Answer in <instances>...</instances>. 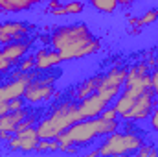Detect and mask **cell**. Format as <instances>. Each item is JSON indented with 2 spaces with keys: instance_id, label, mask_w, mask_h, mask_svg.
<instances>
[{
  "instance_id": "6da1fadb",
  "label": "cell",
  "mask_w": 158,
  "mask_h": 157,
  "mask_svg": "<svg viewBox=\"0 0 158 157\" xmlns=\"http://www.w3.org/2000/svg\"><path fill=\"white\" fill-rule=\"evenodd\" d=\"M116 129H118V120H107L103 117L83 118L72 124L66 131H63L57 137V141H59V146H66V144L79 146V144H88L96 137L109 135Z\"/></svg>"
},
{
  "instance_id": "7a4b0ae2",
  "label": "cell",
  "mask_w": 158,
  "mask_h": 157,
  "mask_svg": "<svg viewBox=\"0 0 158 157\" xmlns=\"http://www.w3.org/2000/svg\"><path fill=\"white\" fill-rule=\"evenodd\" d=\"M83 120L79 115V107L74 102H61L52 109V113L42 118L37 124V135L39 139H57L63 131H66L72 124Z\"/></svg>"
},
{
  "instance_id": "3957f363",
  "label": "cell",
  "mask_w": 158,
  "mask_h": 157,
  "mask_svg": "<svg viewBox=\"0 0 158 157\" xmlns=\"http://www.w3.org/2000/svg\"><path fill=\"white\" fill-rule=\"evenodd\" d=\"M143 144L142 137L132 133V131H125V133H118L112 131L107 135L105 142L101 144V148L98 150V154L101 155H123V154H132L138 152L140 146Z\"/></svg>"
},
{
  "instance_id": "277c9868",
  "label": "cell",
  "mask_w": 158,
  "mask_h": 157,
  "mask_svg": "<svg viewBox=\"0 0 158 157\" xmlns=\"http://www.w3.org/2000/svg\"><path fill=\"white\" fill-rule=\"evenodd\" d=\"M90 30L86 24L83 22H74V24H68V26H61L57 28L52 37H50V43H52V48H55L57 52L63 50V48H68L72 46L74 43H79L81 39H86L90 37Z\"/></svg>"
},
{
  "instance_id": "5b68a950",
  "label": "cell",
  "mask_w": 158,
  "mask_h": 157,
  "mask_svg": "<svg viewBox=\"0 0 158 157\" xmlns=\"http://www.w3.org/2000/svg\"><path fill=\"white\" fill-rule=\"evenodd\" d=\"M125 78H127V70H125V69H112V70H109L105 76H101L96 92H98L103 100H107V102L110 104V102L119 94V89H121V85L125 83Z\"/></svg>"
},
{
  "instance_id": "8992f818",
  "label": "cell",
  "mask_w": 158,
  "mask_h": 157,
  "mask_svg": "<svg viewBox=\"0 0 158 157\" xmlns=\"http://www.w3.org/2000/svg\"><path fill=\"white\" fill-rule=\"evenodd\" d=\"M53 85H55V76H46V78H33L26 91H24V100L30 104H39L46 102L53 96Z\"/></svg>"
},
{
  "instance_id": "52a82bcc",
  "label": "cell",
  "mask_w": 158,
  "mask_h": 157,
  "mask_svg": "<svg viewBox=\"0 0 158 157\" xmlns=\"http://www.w3.org/2000/svg\"><path fill=\"white\" fill-rule=\"evenodd\" d=\"M98 50H99V39L90 35L86 39H81L79 43H74L68 48L59 50V54H61L63 61H70V59H79V57H86L90 54H96Z\"/></svg>"
},
{
  "instance_id": "ba28073f",
  "label": "cell",
  "mask_w": 158,
  "mask_h": 157,
  "mask_svg": "<svg viewBox=\"0 0 158 157\" xmlns=\"http://www.w3.org/2000/svg\"><path fill=\"white\" fill-rule=\"evenodd\" d=\"M155 98H156V94H155L153 89L142 92L136 98V102L132 104V107L127 111L123 120H143V118H147L155 109Z\"/></svg>"
},
{
  "instance_id": "9c48e42d",
  "label": "cell",
  "mask_w": 158,
  "mask_h": 157,
  "mask_svg": "<svg viewBox=\"0 0 158 157\" xmlns=\"http://www.w3.org/2000/svg\"><path fill=\"white\" fill-rule=\"evenodd\" d=\"M39 135H37V128L35 126H30L26 129H20L15 133V137H11L7 142L13 150H22V152H31V150H37V144H39Z\"/></svg>"
},
{
  "instance_id": "30bf717a",
  "label": "cell",
  "mask_w": 158,
  "mask_h": 157,
  "mask_svg": "<svg viewBox=\"0 0 158 157\" xmlns=\"http://www.w3.org/2000/svg\"><path fill=\"white\" fill-rule=\"evenodd\" d=\"M107 105H109L107 100H103L98 92H92V94L85 96V98L79 102L77 107H79L81 118H94V117H99Z\"/></svg>"
},
{
  "instance_id": "8fae6325",
  "label": "cell",
  "mask_w": 158,
  "mask_h": 157,
  "mask_svg": "<svg viewBox=\"0 0 158 157\" xmlns=\"http://www.w3.org/2000/svg\"><path fill=\"white\" fill-rule=\"evenodd\" d=\"M26 35H28V24L26 22H17V20L0 22V43L2 44L20 41Z\"/></svg>"
},
{
  "instance_id": "7c38bea8",
  "label": "cell",
  "mask_w": 158,
  "mask_h": 157,
  "mask_svg": "<svg viewBox=\"0 0 158 157\" xmlns=\"http://www.w3.org/2000/svg\"><path fill=\"white\" fill-rule=\"evenodd\" d=\"M63 59H61V54L55 50V48H40L35 56V67L39 70H48V69H53L55 65H59Z\"/></svg>"
},
{
  "instance_id": "4fadbf2b",
  "label": "cell",
  "mask_w": 158,
  "mask_h": 157,
  "mask_svg": "<svg viewBox=\"0 0 158 157\" xmlns=\"http://www.w3.org/2000/svg\"><path fill=\"white\" fill-rule=\"evenodd\" d=\"M30 115L28 109H17V111H7L6 115L0 117V131H7V133H15L19 124L24 120V118Z\"/></svg>"
},
{
  "instance_id": "5bb4252c",
  "label": "cell",
  "mask_w": 158,
  "mask_h": 157,
  "mask_svg": "<svg viewBox=\"0 0 158 157\" xmlns=\"http://www.w3.org/2000/svg\"><path fill=\"white\" fill-rule=\"evenodd\" d=\"M28 48H30V43L28 41H13V43L4 44V48L0 52H2V57L4 59H7L11 63H17V61H20L26 56Z\"/></svg>"
},
{
  "instance_id": "9a60e30c",
  "label": "cell",
  "mask_w": 158,
  "mask_h": 157,
  "mask_svg": "<svg viewBox=\"0 0 158 157\" xmlns=\"http://www.w3.org/2000/svg\"><path fill=\"white\" fill-rule=\"evenodd\" d=\"M42 0H0V9H6V11H26L30 9L33 4H39Z\"/></svg>"
},
{
  "instance_id": "2e32d148",
  "label": "cell",
  "mask_w": 158,
  "mask_h": 157,
  "mask_svg": "<svg viewBox=\"0 0 158 157\" xmlns=\"http://www.w3.org/2000/svg\"><path fill=\"white\" fill-rule=\"evenodd\" d=\"M99 79H101V76H94V78L85 79L83 83H79V85H77V89H76L74 96H76L77 100H83L85 96H88V94L96 92V91H98V83H99Z\"/></svg>"
},
{
  "instance_id": "e0dca14e",
  "label": "cell",
  "mask_w": 158,
  "mask_h": 157,
  "mask_svg": "<svg viewBox=\"0 0 158 157\" xmlns=\"http://www.w3.org/2000/svg\"><path fill=\"white\" fill-rule=\"evenodd\" d=\"M83 2H70V4H64L57 9L52 11V15H76V13H81L83 11Z\"/></svg>"
},
{
  "instance_id": "ac0fdd59",
  "label": "cell",
  "mask_w": 158,
  "mask_h": 157,
  "mask_svg": "<svg viewBox=\"0 0 158 157\" xmlns=\"http://www.w3.org/2000/svg\"><path fill=\"white\" fill-rule=\"evenodd\" d=\"M101 13H114L118 7V0H88Z\"/></svg>"
},
{
  "instance_id": "d6986e66",
  "label": "cell",
  "mask_w": 158,
  "mask_h": 157,
  "mask_svg": "<svg viewBox=\"0 0 158 157\" xmlns=\"http://www.w3.org/2000/svg\"><path fill=\"white\" fill-rule=\"evenodd\" d=\"M33 69H35V57L33 56H30V57H26V59H22L19 63V70L20 72H31Z\"/></svg>"
},
{
  "instance_id": "ffe728a7",
  "label": "cell",
  "mask_w": 158,
  "mask_h": 157,
  "mask_svg": "<svg viewBox=\"0 0 158 157\" xmlns=\"http://www.w3.org/2000/svg\"><path fill=\"white\" fill-rule=\"evenodd\" d=\"M99 117L107 118V120H116V118H118L119 115H118V111H116V109H114V107H109V105H107V107H105V109H103V113H101V115H99Z\"/></svg>"
},
{
  "instance_id": "44dd1931",
  "label": "cell",
  "mask_w": 158,
  "mask_h": 157,
  "mask_svg": "<svg viewBox=\"0 0 158 157\" xmlns=\"http://www.w3.org/2000/svg\"><path fill=\"white\" fill-rule=\"evenodd\" d=\"M7 104H9V111H17V109H22V107H24V98H22V96H20V98H13V100H9Z\"/></svg>"
},
{
  "instance_id": "7402d4cb",
  "label": "cell",
  "mask_w": 158,
  "mask_h": 157,
  "mask_svg": "<svg viewBox=\"0 0 158 157\" xmlns=\"http://www.w3.org/2000/svg\"><path fill=\"white\" fill-rule=\"evenodd\" d=\"M156 17H158V11H149L142 20H140V24L142 26H145V24H151V22H155L156 20Z\"/></svg>"
},
{
  "instance_id": "603a6c76",
  "label": "cell",
  "mask_w": 158,
  "mask_h": 157,
  "mask_svg": "<svg viewBox=\"0 0 158 157\" xmlns=\"http://www.w3.org/2000/svg\"><path fill=\"white\" fill-rule=\"evenodd\" d=\"M138 155H158V150H155L153 146H140V150H138Z\"/></svg>"
},
{
  "instance_id": "cb8c5ba5",
  "label": "cell",
  "mask_w": 158,
  "mask_h": 157,
  "mask_svg": "<svg viewBox=\"0 0 158 157\" xmlns=\"http://www.w3.org/2000/svg\"><path fill=\"white\" fill-rule=\"evenodd\" d=\"M11 65H13L11 61H7V59H4V57H2V59H0V76L7 74V72H9V69H11Z\"/></svg>"
},
{
  "instance_id": "d4e9b609",
  "label": "cell",
  "mask_w": 158,
  "mask_h": 157,
  "mask_svg": "<svg viewBox=\"0 0 158 157\" xmlns=\"http://www.w3.org/2000/svg\"><path fill=\"white\" fill-rule=\"evenodd\" d=\"M151 81H153V91H155V94L158 96V67H155V70L151 74Z\"/></svg>"
},
{
  "instance_id": "484cf974",
  "label": "cell",
  "mask_w": 158,
  "mask_h": 157,
  "mask_svg": "<svg viewBox=\"0 0 158 157\" xmlns=\"http://www.w3.org/2000/svg\"><path fill=\"white\" fill-rule=\"evenodd\" d=\"M149 117H151V126H153V129L158 131V111L153 109V115H149Z\"/></svg>"
},
{
  "instance_id": "4316f807",
  "label": "cell",
  "mask_w": 158,
  "mask_h": 157,
  "mask_svg": "<svg viewBox=\"0 0 158 157\" xmlns=\"http://www.w3.org/2000/svg\"><path fill=\"white\" fill-rule=\"evenodd\" d=\"M7 111H9V104H7V102H0V117L6 115Z\"/></svg>"
},
{
  "instance_id": "83f0119b",
  "label": "cell",
  "mask_w": 158,
  "mask_h": 157,
  "mask_svg": "<svg viewBox=\"0 0 158 157\" xmlns=\"http://www.w3.org/2000/svg\"><path fill=\"white\" fill-rule=\"evenodd\" d=\"M132 2H136V0H118V4H123V6H129Z\"/></svg>"
},
{
  "instance_id": "f1b7e54d",
  "label": "cell",
  "mask_w": 158,
  "mask_h": 157,
  "mask_svg": "<svg viewBox=\"0 0 158 157\" xmlns=\"http://www.w3.org/2000/svg\"><path fill=\"white\" fill-rule=\"evenodd\" d=\"M0 81H2V76H0Z\"/></svg>"
},
{
  "instance_id": "f546056e",
  "label": "cell",
  "mask_w": 158,
  "mask_h": 157,
  "mask_svg": "<svg viewBox=\"0 0 158 157\" xmlns=\"http://www.w3.org/2000/svg\"><path fill=\"white\" fill-rule=\"evenodd\" d=\"M156 111H158V107H156Z\"/></svg>"
}]
</instances>
